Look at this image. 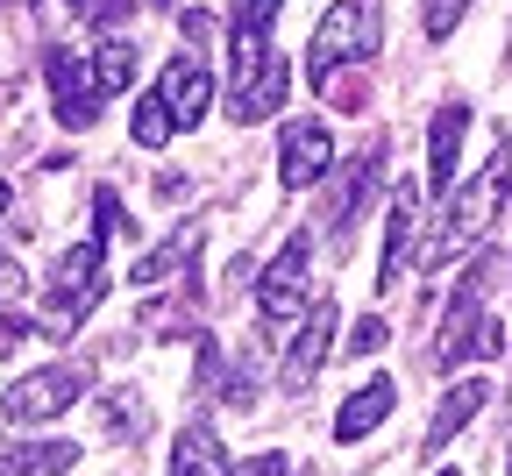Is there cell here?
<instances>
[{
	"instance_id": "7",
	"label": "cell",
	"mask_w": 512,
	"mask_h": 476,
	"mask_svg": "<svg viewBox=\"0 0 512 476\" xmlns=\"http://www.w3.org/2000/svg\"><path fill=\"white\" fill-rule=\"evenodd\" d=\"M420 199H427V185L420 178H399L392 185V221H384V263H377V285L392 292L399 278H406V263L420 256Z\"/></svg>"
},
{
	"instance_id": "16",
	"label": "cell",
	"mask_w": 512,
	"mask_h": 476,
	"mask_svg": "<svg viewBox=\"0 0 512 476\" xmlns=\"http://www.w3.org/2000/svg\"><path fill=\"white\" fill-rule=\"evenodd\" d=\"M200 242H207V235H200V221H185V228H171V235H164V242H157V249H150L143 263H136V285H164L171 270H185L192 256H200Z\"/></svg>"
},
{
	"instance_id": "1",
	"label": "cell",
	"mask_w": 512,
	"mask_h": 476,
	"mask_svg": "<svg viewBox=\"0 0 512 476\" xmlns=\"http://www.w3.org/2000/svg\"><path fill=\"white\" fill-rule=\"evenodd\" d=\"M505 185H512V143L498 135V143H491V164H484L470 185H448V192H456V207H448V221L420 242V263H427V270H441V263L470 256V249H477V235H484V228L498 221V207H505Z\"/></svg>"
},
{
	"instance_id": "19",
	"label": "cell",
	"mask_w": 512,
	"mask_h": 476,
	"mask_svg": "<svg viewBox=\"0 0 512 476\" xmlns=\"http://www.w3.org/2000/svg\"><path fill=\"white\" fill-rule=\"evenodd\" d=\"M128 135H136V150H164L171 135H178V121H171L164 93H143V100H136V114H128Z\"/></svg>"
},
{
	"instance_id": "11",
	"label": "cell",
	"mask_w": 512,
	"mask_h": 476,
	"mask_svg": "<svg viewBox=\"0 0 512 476\" xmlns=\"http://www.w3.org/2000/svg\"><path fill=\"white\" fill-rule=\"evenodd\" d=\"M463 128H470V107L463 100H448L427 128V192H448V178H456V157H463Z\"/></svg>"
},
{
	"instance_id": "28",
	"label": "cell",
	"mask_w": 512,
	"mask_h": 476,
	"mask_svg": "<svg viewBox=\"0 0 512 476\" xmlns=\"http://www.w3.org/2000/svg\"><path fill=\"white\" fill-rule=\"evenodd\" d=\"M505 476H512V455H505Z\"/></svg>"
},
{
	"instance_id": "10",
	"label": "cell",
	"mask_w": 512,
	"mask_h": 476,
	"mask_svg": "<svg viewBox=\"0 0 512 476\" xmlns=\"http://www.w3.org/2000/svg\"><path fill=\"white\" fill-rule=\"evenodd\" d=\"M157 93H164V107H171V121H178V128H200V121H207V107H214V79H207V64L192 57V50L164 64V86H157Z\"/></svg>"
},
{
	"instance_id": "26",
	"label": "cell",
	"mask_w": 512,
	"mask_h": 476,
	"mask_svg": "<svg viewBox=\"0 0 512 476\" xmlns=\"http://www.w3.org/2000/svg\"><path fill=\"white\" fill-rule=\"evenodd\" d=\"M128 15V0H93V22H121Z\"/></svg>"
},
{
	"instance_id": "27",
	"label": "cell",
	"mask_w": 512,
	"mask_h": 476,
	"mask_svg": "<svg viewBox=\"0 0 512 476\" xmlns=\"http://www.w3.org/2000/svg\"><path fill=\"white\" fill-rule=\"evenodd\" d=\"M8 207H15V185H0V214H8Z\"/></svg>"
},
{
	"instance_id": "24",
	"label": "cell",
	"mask_w": 512,
	"mask_h": 476,
	"mask_svg": "<svg viewBox=\"0 0 512 476\" xmlns=\"http://www.w3.org/2000/svg\"><path fill=\"white\" fill-rule=\"evenodd\" d=\"M178 29H185L192 43H207V36H214V22H207V8H185V15H178Z\"/></svg>"
},
{
	"instance_id": "22",
	"label": "cell",
	"mask_w": 512,
	"mask_h": 476,
	"mask_svg": "<svg viewBox=\"0 0 512 476\" xmlns=\"http://www.w3.org/2000/svg\"><path fill=\"white\" fill-rule=\"evenodd\" d=\"M384 342H392V327H384V320L370 313V320H356V334H349V356H377Z\"/></svg>"
},
{
	"instance_id": "5",
	"label": "cell",
	"mask_w": 512,
	"mask_h": 476,
	"mask_svg": "<svg viewBox=\"0 0 512 476\" xmlns=\"http://www.w3.org/2000/svg\"><path fill=\"white\" fill-rule=\"evenodd\" d=\"M306 270H313V228L292 235V242L264 263V278H256V299H264V320H271V327H285V320L306 313Z\"/></svg>"
},
{
	"instance_id": "20",
	"label": "cell",
	"mask_w": 512,
	"mask_h": 476,
	"mask_svg": "<svg viewBox=\"0 0 512 476\" xmlns=\"http://www.w3.org/2000/svg\"><path fill=\"white\" fill-rule=\"evenodd\" d=\"M93 79H100V93H121V86H136V50H128L121 36H107V43L93 50Z\"/></svg>"
},
{
	"instance_id": "21",
	"label": "cell",
	"mask_w": 512,
	"mask_h": 476,
	"mask_svg": "<svg viewBox=\"0 0 512 476\" xmlns=\"http://www.w3.org/2000/svg\"><path fill=\"white\" fill-rule=\"evenodd\" d=\"M463 15H470V0H420V29H427L434 43H441V36H456Z\"/></svg>"
},
{
	"instance_id": "23",
	"label": "cell",
	"mask_w": 512,
	"mask_h": 476,
	"mask_svg": "<svg viewBox=\"0 0 512 476\" xmlns=\"http://www.w3.org/2000/svg\"><path fill=\"white\" fill-rule=\"evenodd\" d=\"M292 462L278 455V448H264V455H249V462H228V476H285Z\"/></svg>"
},
{
	"instance_id": "9",
	"label": "cell",
	"mask_w": 512,
	"mask_h": 476,
	"mask_svg": "<svg viewBox=\"0 0 512 476\" xmlns=\"http://www.w3.org/2000/svg\"><path fill=\"white\" fill-rule=\"evenodd\" d=\"M335 320H342V313H335V299H313V320L299 327V342H292V356H285V370H278V391H292V398H299V391L320 377V363L335 356Z\"/></svg>"
},
{
	"instance_id": "17",
	"label": "cell",
	"mask_w": 512,
	"mask_h": 476,
	"mask_svg": "<svg viewBox=\"0 0 512 476\" xmlns=\"http://www.w3.org/2000/svg\"><path fill=\"white\" fill-rule=\"evenodd\" d=\"M0 469L8 476H64V469H79V441H22Z\"/></svg>"
},
{
	"instance_id": "14",
	"label": "cell",
	"mask_w": 512,
	"mask_h": 476,
	"mask_svg": "<svg viewBox=\"0 0 512 476\" xmlns=\"http://www.w3.org/2000/svg\"><path fill=\"white\" fill-rule=\"evenodd\" d=\"M164 476H228V448L207 420H192L178 441H171V469Z\"/></svg>"
},
{
	"instance_id": "15",
	"label": "cell",
	"mask_w": 512,
	"mask_h": 476,
	"mask_svg": "<svg viewBox=\"0 0 512 476\" xmlns=\"http://www.w3.org/2000/svg\"><path fill=\"white\" fill-rule=\"evenodd\" d=\"M285 93H292V72L271 57L264 72H256V79H249V86L228 100V114H235V121H264V114H278V107H285Z\"/></svg>"
},
{
	"instance_id": "8",
	"label": "cell",
	"mask_w": 512,
	"mask_h": 476,
	"mask_svg": "<svg viewBox=\"0 0 512 476\" xmlns=\"http://www.w3.org/2000/svg\"><path fill=\"white\" fill-rule=\"evenodd\" d=\"M328 164H335V135L320 128V121H292V128L278 135V178H285V192L320 185V178H328Z\"/></svg>"
},
{
	"instance_id": "2",
	"label": "cell",
	"mask_w": 512,
	"mask_h": 476,
	"mask_svg": "<svg viewBox=\"0 0 512 476\" xmlns=\"http://www.w3.org/2000/svg\"><path fill=\"white\" fill-rule=\"evenodd\" d=\"M377 43H384V8L377 0H335V8L320 15L313 43H306V72L328 79V72H342V64H370Z\"/></svg>"
},
{
	"instance_id": "13",
	"label": "cell",
	"mask_w": 512,
	"mask_h": 476,
	"mask_svg": "<svg viewBox=\"0 0 512 476\" xmlns=\"http://www.w3.org/2000/svg\"><path fill=\"white\" fill-rule=\"evenodd\" d=\"M392 398H399V384H392V377H370L363 391H349V398H342V413H335V441H363L370 427H384Z\"/></svg>"
},
{
	"instance_id": "29",
	"label": "cell",
	"mask_w": 512,
	"mask_h": 476,
	"mask_svg": "<svg viewBox=\"0 0 512 476\" xmlns=\"http://www.w3.org/2000/svg\"><path fill=\"white\" fill-rule=\"evenodd\" d=\"M157 8H171V0H157Z\"/></svg>"
},
{
	"instance_id": "6",
	"label": "cell",
	"mask_w": 512,
	"mask_h": 476,
	"mask_svg": "<svg viewBox=\"0 0 512 476\" xmlns=\"http://www.w3.org/2000/svg\"><path fill=\"white\" fill-rule=\"evenodd\" d=\"M43 86H50L64 128H93V121H100V79H93V64H86V57L50 50V57H43Z\"/></svg>"
},
{
	"instance_id": "12",
	"label": "cell",
	"mask_w": 512,
	"mask_h": 476,
	"mask_svg": "<svg viewBox=\"0 0 512 476\" xmlns=\"http://www.w3.org/2000/svg\"><path fill=\"white\" fill-rule=\"evenodd\" d=\"M484 398H491V384H484V377H456V384H448V398L434 405V420H427V455L456 441V434L484 413Z\"/></svg>"
},
{
	"instance_id": "3",
	"label": "cell",
	"mask_w": 512,
	"mask_h": 476,
	"mask_svg": "<svg viewBox=\"0 0 512 476\" xmlns=\"http://www.w3.org/2000/svg\"><path fill=\"white\" fill-rule=\"evenodd\" d=\"M484 292H491V256H470V263H463V278H456V292H448V320H441V334H434V356H427V370L456 377L463 363H477Z\"/></svg>"
},
{
	"instance_id": "25",
	"label": "cell",
	"mask_w": 512,
	"mask_h": 476,
	"mask_svg": "<svg viewBox=\"0 0 512 476\" xmlns=\"http://www.w3.org/2000/svg\"><path fill=\"white\" fill-rule=\"evenodd\" d=\"M15 299H22V270L0 263V306H15Z\"/></svg>"
},
{
	"instance_id": "4",
	"label": "cell",
	"mask_w": 512,
	"mask_h": 476,
	"mask_svg": "<svg viewBox=\"0 0 512 476\" xmlns=\"http://www.w3.org/2000/svg\"><path fill=\"white\" fill-rule=\"evenodd\" d=\"M86 363H50V370H29V377H15L8 384V420L15 427H43V420H57V413H72V405L86 398Z\"/></svg>"
},
{
	"instance_id": "18",
	"label": "cell",
	"mask_w": 512,
	"mask_h": 476,
	"mask_svg": "<svg viewBox=\"0 0 512 476\" xmlns=\"http://www.w3.org/2000/svg\"><path fill=\"white\" fill-rule=\"evenodd\" d=\"M100 413H107V420H100L107 441H143V434H150V405H143L136 391H107Z\"/></svg>"
}]
</instances>
